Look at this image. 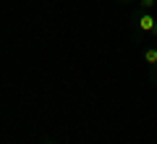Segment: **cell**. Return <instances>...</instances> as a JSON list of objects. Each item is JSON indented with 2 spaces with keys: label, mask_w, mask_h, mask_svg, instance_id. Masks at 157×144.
<instances>
[{
  "label": "cell",
  "mask_w": 157,
  "mask_h": 144,
  "mask_svg": "<svg viewBox=\"0 0 157 144\" xmlns=\"http://www.w3.org/2000/svg\"><path fill=\"white\" fill-rule=\"evenodd\" d=\"M155 24H157L155 16H149V13H141V18H139V24H136V26H139L141 32H152V29H155Z\"/></svg>",
  "instance_id": "6da1fadb"
},
{
  "label": "cell",
  "mask_w": 157,
  "mask_h": 144,
  "mask_svg": "<svg viewBox=\"0 0 157 144\" xmlns=\"http://www.w3.org/2000/svg\"><path fill=\"white\" fill-rule=\"evenodd\" d=\"M139 3H141V8H144V11H147V8H152V6H155V0H139Z\"/></svg>",
  "instance_id": "3957f363"
},
{
  "label": "cell",
  "mask_w": 157,
  "mask_h": 144,
  "mask_svg": "<svg viewBox=\"0 0 157 144\" xmlns=\"http://www.w3.org/2000/svg\"><path fill=\"white\" fill-rule=\"evenodd\" d=\"M152 34H157V24H155V29H152Z\"/></svg>",
  "instance_id": "277c9868"
},
{
  "label": "cell",
  "mask_w": 157,
  "mask_h": 144,
  "mask_svg": "<svg viewBox=\"0 0 157 144\" xmlns=\"http://www.w3.org/2000/svg\"><path fill=\"white\" fill-rule=\"evenodd\" d=\"M45 144H52V142H45Z\"/></svg>",
  "instance_id": "8992f818"
},
{
  "label": "cell",
  "mask_w": 157,
  "mask_h": 144,
  "mask_svg": "<svg viewBox=\"0 0 157 144\" xmlns=\"http://www.w3.org/2000/svg\"><path fill=\"white\" fill-rule=\"evenodd\" d=\"M118 3H128V0H118Z\"/></svg>",
  "instance_id": "5b68a950"
},
{
  "label": "cell",
  "mask_w": 157,
  "mask_h": 144,
  "mask_svg": "<svg viewBox=\"0 0 157 144\" xmlns=\"http://www.w3.org/2000/svg\"><path fill=\"white\" fill-rule=\"evenodd\" d=\"M144 63H149V66L157 68V47H147L144 50Z\"/></svg>",
  "instance_id": "7a4b0ae2"
}]
</instances>
